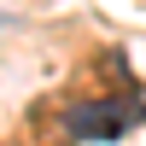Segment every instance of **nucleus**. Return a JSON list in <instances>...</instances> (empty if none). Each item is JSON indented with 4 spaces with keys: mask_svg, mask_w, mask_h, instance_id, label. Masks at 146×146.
<instances>
[{
    "mask_svg": "<svg viewBox=\"0 0 146 146\" xmlns=\"http://www.w3.org/2000/svg\"><path fill=\"white\" fill-rule=\"evenodd\" d=\"M140 117H146L140 100H94V105H76L64 123H70L76 140H123Z\"/></svg>",
    "mask_w": 146,
    "mask_h": 146,
    "instance_id": "nucleus-1",
    "label": "nucleus"
}]
</instances>
